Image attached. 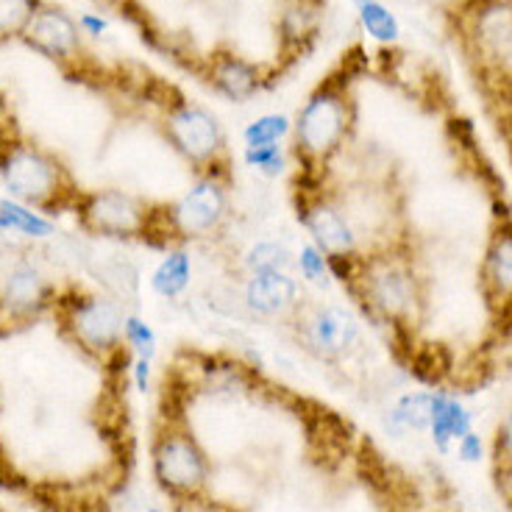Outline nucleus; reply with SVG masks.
<instances>
[{
	"label": "nucleus",
	"instance_id": "obj_1",
	"mask_svg": "<svg viewBox=\"0 0 512 512\" xmlns=\"http://www.w3.org/2000/svg\"><path fill=\"white\" fill-rule=\"evenodd\" d=\"M346 293L357 307L390 332L412 337L423 307V282L407 240L359 254V268Z\"/></svg>",
	"mask_w": 512,
	"mask_h": 512
},
{
	"label": "nucleus",
	"instance_id": "obj_2",
	"mask_svg": "<svg viewBox=\"0 0 512 512\" xmlns=\"http://www.w3.org/2000/svg\"><path fill=\"white\" fill-rule=\"evenodd\" d=\"M351 73L340 70L323 78L309 92L293 120V156L298 179L318 181L332 170L334 159L346 151L357 126V101L351 92Z\"/></svg>",
	"mask_w": 512,
	"mask_h": 512
},
{
	"label": "nucleus",
	"instance_id": "obj_3",
	"mask_svg": "<svg viewBox=\"0 0 512 512\" xmlns=\"http://www.w3.org/2000/svg\"><path fill=\"white\" fill-rule=\"evenodd\" d=\"M76 220L81 229L103 240H131L151 248H176L167 229V204H154L126 190H84Z\"/></svg>",
	"mask_w": 512,
	"mask_h": 512
},
{
	"label": "nucleus",
	"instance_id": "obj_4",
	"mask_svg": "<svg viewBox=\"0 0 512 512\" xmlns=\"http://www.w3.org/2000/svg\"><path fill=\"white\" fill-rule=\"evenodd\" d=\"M0 179L12 198L45 215L76 212L81 187L56 154L34 142H9L0 151Z\"/></svg>",
	"mask_w": 512,
	"mask_h": 512
},
{
	"label": "nucleus",
	"instance_id": "obj_5",
	"mask_svg": "<svg viewBox=\"0 0 512 512\" xmlns=\"http://www.w3.org/2000/svg\"><path fill=\"white\" fill-rule=\"evenodd\" d=\"M159 126H162L167 145L192 167L195 176H218V179L234 181L229 137L218 117L206 106L167 87V101H162Z\"/></svg>",
	"mask_w": 512,
	"mask_h": 512
},
{
	"label": "nucleus",
	"instance_id": "obj_6",
	"mask_svg": "<svg viewBox=\"0 0 512 512\" xmlns=\"http://www.w3.org/2000/svg\"><path fill=\"white\" fill-rule=\"evenodd\" d=\"M53 312L62 337L84 351L87 357L112 362L126 359L128 346L123 340L126 312L115 298L84 290H67L64 295L53 298Z\"/></svg>",
	"mask_w": 512,
	"mask_h": 512
},
{
	"label": "nucleus",
	"instance_id": "obj_7",
	"mask_svg": "<svg viewBox=\"0 0 512 512\" xmlns=\"http://www.w3.org/2000/svg\"><path fill=\"white\" fill-rule=\"evenodd\" d=\"M151 471L170 501L209 493L212 462L184 418H165L151 443Z\"/></svg>",
	"mask_w": 512,
	"mask_h": 512
},
{
	"label": "nucleus",
	"instance_id": "obj_8",
	"mask_svg": "<svg viewBox=\"0 0 512 512\" xmlns=\"http://www.w3.org/2000/svg\"><path fill=\"white\" fill-rule=\"evenodd\" d=\"M231 181L218 176H195V184L181 198L167 204V229L173 245L212 240L226 229L231 215Z\"/></svg>",
	"mask_w": 512,
	"mask_h": 512
},
{
	"label": "nucleus",
	"instance_id": "obj_9",
	"mask_svg": "<svg viewBox=\"0 0 512 512\" xmlns=\"http://www.w3.org/2000/svg\"><path fill=\"white\" fill-rule=\"evenodd\" d=\"M287 326H293L298 343L320 362L340 365L359 348L362 332L357 318L340 304H307Z\"/></svg>",
	"mask_w": 512,
	"mask_h": 512
},
{
	"label": "nucleus",
	"instance_id": "obj_10",
	"mask_svg": "<svg viewBox=\"0 0 512 512\" xmlns=\"http://www.w3.org/2000/svg\"><path fill=\"white\" fill-rule=\"evenodd\" d=\"M304 301L307 298L293 273H282V270L251 273L243 284V304L254 318L290 323L298 315V309L304 307Z\"/></svg>",
	"mask_w": 512,
	"mask_h": 512
},
{
	"label": "nucleus",
	"instance_id": "obj_11",
	"mask_svg": "<svg viewBox=\"0 0 512 512\" xmlns=\"http://www.w3.org/2000/svg\"><path fill=\"white\" fill-rule=\"evenodd\" d=\"M465 14V39L490 64L512 53V0H474Z\"/></svg>",
	"mask_w": 512,
	"mask_h": 512
},
{
	"label": "nucleus",
	"instance_id": "obj_12",
	"mask_svg": "<svg viewBox=\"0 0 512 512\" xmlns=\"http://www.w3.org/2000/svg\"><path fill=\"white\" fill-rule=\"evenodd\" d=\"M268 78L273 76L262 64L251 62L240 53L229 51V48H218L206 56L204 81L218 92L220 98L231 103L251 101L256 92L268 84Z\"/></svg>",
	"mask_w": 512,
	"mask_h": 512
},
{
	"label": "nucleus",
	"instance_id": "obj_13",
	"mask_svg": "<svg viewBox=\"0 0 512 512\" xmlns=\"http://www.w3.org/2000/svg\"><path fill=\"white\" fill-rule=\"evenodd\" d=\"M20 39L26 42L28 48L42 53L45 59L59 64L73 62L81 53V28H78V20H73L59 6H48V3L39 6L37 14L31 17V23H28Z\"/></svg>",
	"mask_w": 512,
	"mask_h": 512
},
{
	"label": "nucleus",
	"instance_id": "obj_14",
	"mask_svg": "<svg viewBox=\"0 0 512 512\" xmlns=\"http://www.w3.org/2000/svg\"><path fill=\"white\" fill-rule=\"evenodd\" d=\"M479 282L487 307L499 315L501 309L512 304V218L496 220V226L487 237Z\"/></svg>",
	"mask_w": 512,
	"mask_h": 512
},
{
	"label": "nucleus",
	"instance_id": "obj_15",
	"mask_svg": "<svg viewBox=\"0 0 512 512\" xmlns=\"http://www.w3.org/2000/svg\"><path fill=\"white\" fill-rule=\"evenodd\" d=\"M53 290L42 270L31 262H17L0 287V312L9 320H31L53 304Z\"/></svg>",
	"mask_w": 512,
	"mask_h": 512
},
{
	"label": "nucleus",
	"instance_id": "obj_16",
	"mask_svg": "<svg viewBox=\"0 0 512 512\" xmlns=\"http://www.w3.org/2000/svg\"><path fill=\"white\" fill-rule=\"evenodd\" d=\"M474 429V418L460 398L446 390H432V423L429 437L440 454H448L451 446Z\"/></svg>",
	"mask_w": 512,
	"mask_h": 512
},
{
	"label": "nucleus",
	"instance_id": "obj_17",
	"mask_svg": "<svg viewBox=\"0 0 512 512\" xmlns=\"http://www.w3.org/2000/svg\"><path fill=\"white\" fill-rule=\"evenodd\" d=\"M320 0H287L279 14V39L282 51L298 59L309 51L312 39L318 34Z\"/></svg>",
	"mask_w": 512,
	"mask_h": 512
},
{
	"label": "nucleus",
	"instance_id": "obj_18",
	"mask_svg": "<svg viewBox=\"0 0 512 512\" xmlns=\"http://www.w3.org/2000/svg\"><path fill=\"white\" fill-rule=\"evenodd\" d=\"M429 423H432V390L404 393L384 418V426L393 437H404L407 432H429Z\"/></svg>",
	"mask_w": 512,
	"mask_h": 512
},
{
	"label": "nucleus",
	"instance_id": "obj_19",
	"mask_svg": "<svg viewBox=\"0 0 512 512\" xmlns=\"http://www.w3.org/2000/svg\"><path fill=\"white\" fill-rule=\"evenodd\" d=\"M192 279V259L187 254V248H170L162 256V262L156 265L154 276H151V287L159 298L165 301H176L181 295L187 293Z\"/></svg>",
	"mask_w": 512,
	"mask_h": 512
},
{
	"label": "nucleus",
	"instance_id": "obj_20",
	"mask_svg": "<svg viewBox=\"0 0 512 512\" xmlns=\"http://www.w3.org/2000/svg\"><path fill=\"white\" fill-rule=\"evenodd\" d=\"M0 218L17 237H26V240H45L56 231L53 220L17 198H0Z\"/></svg>",
	"mask_w": 512,
	"mask_h": 512
},
{
	"label": "nucleus",
	"instance_id": "obj_21",
	"mask_svg": "<svg viewBox=\"0 0 512 512\" xmlns=\"http://www.w3.org/2000/svg\"><path fill=\"white\" fill-rule=\"evenodd\" d=\"M351 3L357 9L359 26H362V31L373 42H379V45H396L398 39H401V23H398L396 14L390 12L382 0H351Z\"/></svg>",
	"mask_w": 512,
	"mask_h": 512
},
{
	"label": "nucleus",
	"instance_id": "obj_22",
	"mask_svg": "<svg viewBox=\"0 0 512 512\" xmlns=\"http://www.w3.org/2000/svg\"><path fill=\"white\" fill-rule=\"evenodd\" d=\"M243 268L251 273H273L282 270L290 273L295 268V254L279 240H256L243 256Z\"/></svg>",
	"mask_w": 512,
	"mask_h": 512
},
{
	"label": "nucleus",
	"instance_id": "obj_23",
	"mask_svg": "<svg viewBox=\"0 0 512 512\" xmlns=\"http://www.w3.org/2000/svg\"><path fill=\"white\" fill-rule=\"evenodd\" d=\"M290 134H293V120L279 112H270V115H259L243 128V145L245 148H265V145L287 140Z\"/></svg>",
	"mask_w": 512,
	"mask_h": 512
},
{
	"label": "nucleus",
	"instance_id": "obj_24",
	"mask_svg": "<svg viewBox=\"0 0 512 512\" xmlns=\"http://www.w3.org/2000/svg\"><path fill=\"white\" fill-rule=\"evenodd\" d=\"M295 268L301 270V279L318 290H326L332 284V268H329V256L320 251L318 245L307 240L301 245V251L295 254Z\"/></svg>",
	"mask_w": 512,
	"mask_h": 512
},
{
	"label": "nucleus",
	"instance_id": "obj_25",
	"mask_svg": "<svg viewBox=\"0 0 512 512\" xmlns=\"http://www.w3.org/2000/svg\"><path fill=\"white\" fill-rule=\"evenodd\" d=\"M42 0H0V39L23 37Z\"/></svg>",
	"mask_w": 512,
	"mask_h": 512
},
{
	"label": "nucleus",
	"instance_id": "obj_26",
	"mask_svg": "<svg viewBox=\"0 0 512 512\" xmlns=\"http://www.w3.org/2000/svg\"><path fill=\"white\" fill-rule=\"evenodd\" d=\"M243 162L265 179H279L287 167V151H284L282 142L265 145V148H245Z\"/></svg>",
	"mask_w": 512,
	"mask_h": 512
},
{
	"label": "nucleus",
	"instance_id": "obj_27",
	"mask_svg": "<svg viewBox=\"0 0 512 512\" xmlns=\"http://www.w3.org/2000/svg\"><path fill=\"white\" fill-rule=\"evenodd\" d=\"M123 340H126L128 351L134 357L154 359L156 357V332L151 329L148 320L140 315H126V326H123Z\"/></svg>",
	"mask_w": 512,
	"mask_h": 512
},
{
	"label": "nucleus",
	"instance_id": "obj_28",
	"mask_svg": "<svg viewBox=\"0 0 512 512\" xmlns=\"http://www.w3.org/2000/svg\"><path fill=\"white\" fill-rule=\"evenodd\" d=\"M173 512H237V510H234L231 504L209 499V493H204V496H195V499L173 501Z\"/></svg>",
	"mask_w": 512,
	"mask_h": 512
},
{
	"label": "nucleus",
	"instance_id": "obj_29",
	"mask_svg": "<svg viewBox=\"0 0 512 512\" xmlns=\"http://www.w3.org/2000/svg\"><path fill=\"white\" fill-rule=\"evenodd\" d=\"M457 454H460L462 462H471V465H474V462H482V457H485V443H482V437L471 429L468 435L457 440Z\"/></svg>",
	"mask_w": 512,
	"mask_h": 512
},
{
	"label": "nucleus",
	"instance_id": "obj_30",
	"mask_svg": "<svg viewBox=\"0 0 512 512\" xmlns=\"http://www.w3.org/2000/svg\"><path fill=\"white\" fill-rule=\"evenodd\" d=\"M496 462H512V410L504 418L496 437Z\"/></svg>",
	"mask_w": 512,
	"mask_h": 512
},
{
	"label": "nucleus",
	"instance_id": "obj_31",
	"mask_svg": "<svg viewBox=\"0 0 512 512\" xmlns=\"http://www.w3.org/2000/svg\"><path fill=\"white\" fill-rule=\"evenodd\" d=\"M151 362L154 359L134 357V368H131V376H134V384L140 393H148L151 390Z\"/></svg>",
	"mask_w": 512,
	"mask_h": 512
},
{
	"label": "nucleus",
	"instance_id": "obj_32",
	"mask_svg": "<svg viewBox=\"0 0 512 512\" xmlns=\"http://www.w3.org/2000/svg\"><path fill=\"white\" fill-rule=\"evenodd\" d=\"M496 487L512 510V462H496Z\"/></svg>",
	"mask_w": 512,
	"mask_h": 512
},
{
	"label": "nucleus",
	"instance_id": "obj_33",
	"mask_svg": "<svg viewBox=\"0 0 512 512\" xmlns=\"http://www.w3.org/2000/svg\"><path fill=\"white\" fill-rule=\"evenodd\" d=\"M78 28H81V34H90V37H101L103 31L109 28V20L106 17H101V14H81L78 17Z\"/></svg>",
	"mask_w": 512,
	"mask_h": 512
},
{
	"label": "nucleus",
	"instance_id": "obj_34",
	"mask_svg": "<svg viewBox=\"0 0 512 512\" xmlns=\"http://www.w3.org/2000/svg\"><path fill=\"white\" fill-rule=\"evenodd\" d=\"M92 3H98V6H112V9H120V14H131V9H140V3L137 0H92Z\"/></svg>",
	"mask_w": 512,
	"mask_h": 512
},
{
	"label": "nucleus",
	"instance_id": "obj_35",
	"mask_svg": "<svg viewBox=\"0 0 512 512\" xmlns=\"http://www.w3.org/2000/svg\"><path fill=\"white\" fill-rule=\"evenodd\" d=\"M148 512H167V510H156V507H151V510H148ZM170 512H173V510H170Z\"/></svg>",
	"mask_w": 512,
	"mask_h": 512
},
{
	"label": "nucleus",
	"instance_id": "obj_36",
	"mask_svg": "<svg viewBox=\"0 0 512 512\" xmlns=\"http://www.w3.org/2000/svg\"><path fill=\"white\" fill-rule=\"evenodd\" d=\"M507 371L512 373V357H510V362H507Z\"/></svg>",
	"mask_w": 512,
	"mask_h": 512
}]
</instances>
